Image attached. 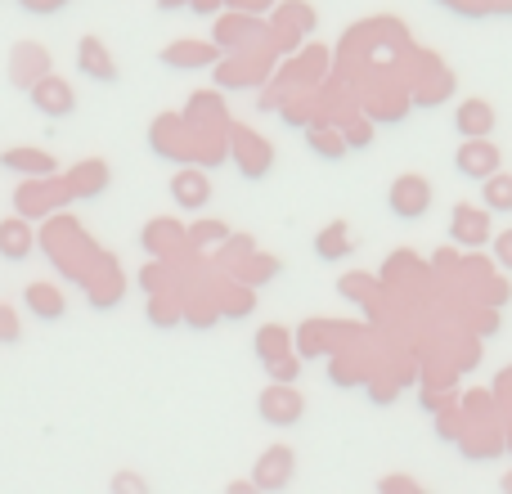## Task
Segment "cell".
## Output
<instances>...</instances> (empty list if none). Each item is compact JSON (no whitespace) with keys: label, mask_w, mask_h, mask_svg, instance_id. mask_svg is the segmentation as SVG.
I'll use <instances>...</instances> for the list:
<instances>
[{"label":"cell","mask_w":512,"mask_h":494,"mask_svg":"<svg viewBox=\"0 0 512 494\" xmlns=\"http://www.w3.org/2000/svg\"><path fill=\"white\" fill-rule=\"evenodd\" d=\"M432 203H436V189L423 171H405V176H396L387 189V207L396 221H423V216L432 212Z\"/></svg>","instance_id":"obj_1"},{"label":"cell","mask_w":512,"mask_h":494,"mask_svg":"<svg viewBox=\"0 0 512 494\" xmlns=\"http://www.w3.org/2000/svg\"><path fill=\"white\" fill-rule=\"evenodd\" d=\"M265 32H270L274 50H297L301 36L315 32V9H310L306 0H283V5L274 9V18H270Z\"/></svg>","instance_id":"obj_2"},{"label":"cell","mask_w":512,"mask_h":494,"mask_svg":"<svg viewBox=\"0 0 512 494\" xmlns=\"http://www.w3.org/2000/svg\"><path fill=\"white\" fill-rule=\"evenodd\" d=\"M230 158H234V167H239L248 180L270 176V167H274L270 140H261V135L248 131V126H230Z\"/></svg>","instance_id":"obj_3"},{"label":"cell","mask_w":512,"mask_h":494,"mask_svg":"<svg viewBox=\"0 0 512 494\" xmlns=\"http://www.w3.org/2000/svg\"><path fill=\"white\" fill-rule=\"evenodd\" d=\"M265 41V23L256 14H243V9H230V14L216 18V50L221 54H239V50H252V45Z\"/></svg>","instance_id":"obj_4"},{"label":"cell","mask_w":512,"mask_h":494,"mask_svg":"<svg viewBox=\"0 0 512 494\" xmlns=\"http://www.w3.org/2000/svg\"><path fill=\"white\" fill-rule=\"evenodd\" d=\"M292 477H297V454H292V445H270V450L252 463V486L261 494L288 490Z\"/></svg>","instance_id":"obj_5"},{"label":"cell","mask_w":512,"mask_h":494,"mask_svg":"<svg viewBox=\"0 0 512 494\" xmlns=\"http://www.w3.org/2000/svg\"><path fill=\"white\" fill-rule=\"evenodd\" d=\"M454 171L468 176V180H477V185H486L490 176L504 171V153H499L495 140H463L459 153H454Z\"/></svg>","instance_id":"obj_6"},{"label":"cell","mask_w":512,"mask_h":494,"mask_svg":"<svg viewBox=\"0 0 512 494\" xmlns=\"http://www.w3.org/2000/svg\"><path fill=\"white\" fill-rule=\"evenodd\" d=\"M261 418L270 427H297L301 414H306V400H301L297 387H279V382H270V387L261 391Z\"/></svg>","instance_id":"obj_7"},{"label":"cell","mask_w":512,"mask_h":494,"mask_svg":"<svg viewBox=\"0 0 512 494\" xmlns=\"http://www.w3.org/2000/svg\"><path fill=\"white\" fill-rule=\"evenodd\" d=\"M495 216L486 212V207H472V203H459L454 207V221H450V239L459 247H486L495 239Z\"/></svg>","instance_id":"obj_8"},{"label":"cell","mask_w":512,"mask_h":494,"mask_svg":"<svg viewBox=\"0 0 512 494\" xmlns=\"http://www.w3.org/2000/svg\"><path fill=\"white\" fill-rule=\"evenodd\" d=\"M32 108L41 117H72V108H77V90L68 86L63 77H41V81H32Z\"/></svg>","instance_id":"obj_9"},{"label":"cell","mask_w":512,"mask_h":494,"mask_svg":"<svg viewBox=\"0 0 512 494\" xmlns=\"http://www.w3.org/2000/svg\"><path fill=\"white\" fill-rule=\"evenodd\" d=\"M495 104L490 99H463L459 108H454V131L463 135V140H490L495 135Z\"/></svg>","instance_id":"obj_10"},{"label":"cell","mask_w":512,"mask_h":494,"mask_svg":"<svg viewBox=\"0 0 512 494\" xmlns=\"http://www.w3.org/2000/svg\"><path fill=\"white\" fill-rule=\"evenodd\" d=\"M77 68H81V77L99 81V86H113V81H117V59L108 54V45L99 41V36H81V45H77Z\"/></svg>","instance_id":"obj_11"},{"label":"cell","mask_w":512,"mask_h":494,"mask_svg":"<svg viewBox=\"0 0 512 494\" xmlns=\"http://www.w3.org/2000/svg\"><path fill=\"white\" fill-rule=\"evenodd\" d=\"M171 198H176V207H185V212H203L207 203H212V180H207L203 167H185L171 176Z\"/></svg>","instance_id":"obj_12"},{"label":"cell","mask_w":512,"mask_h":494,"mask_svg":"<svg viewBox=\"0 0 512 494\" xmlns=\"http://www.w3.org/2000/svg\"><path fill=\"white\" fill-rule=\"evenodd\" d=\"M162 63L180 68V72H198V68H216L221 50H216L212 41H171L167 50H162Z\"/></svg>","instance_id":"obj_13"},{"label":"cell","mask_w":512,"mask_h":494,"mask_svg":"<svg viewBox=\"0 0 512 494\" xmlns=\"http://www.w3.org/2000/svg\"><path fill=\"white\" fill-rule=\"evenodd\" d=\"M32 247H36V234H32V225H27L23 216L0 221V261L18 265V261H27V256H32Z\"/></svg>","instance_id":"obj_14"},{"label":"cell","mask_w":512,"mask_h":494,"mask_svg":"<svg viewBox=\"0 0 512 494\" xmlns=\"http://www.w3.org/2000/svg\"><path fill=\"white\" fill-rule=\"evenodd\" d=\"M23 306L32 310L36 319H45V324H54V319L68 315V297H63L54 283H27V288H23Z\"/></svg>","instance_id":"obj_15"},{"label":"cell","mask_w":512,"mask_h":494,"mask_svg":"<svg viewBox=\"0 0 512 494\" xmlns=\"http://www.w3.org/2000/svg\"><path fill=\"white\" fill-rule=\"evenodd\" d=\"M351 252H355V234H351V225L346 221H333V225H324V230L315 234V256L319 261H346Z\"/></svg>","instance_id":"obj_16"},{"label":"cell","mask_w":512,"mask_h":494,"mask_svg":"<svg viewBox=\"0 0 512 494\" xmlns=\"http://www.w3.org/2000/svg\"><path fill=\"white\" fill-rule=\"evenodd\" d=\"M252 351H256V360H261V364L283 360V355H292V333L283 324H261V328H256Z\"/></svg>","instance_id":"obj_17"},{"label":"cell","mask_w":512,"mask_h":494,"mask_svg":"<svg viewBox=\"0 0 512 494\" xmlns=\"http://www.w3.org/2000/svg\"><path fill=\"white\" fill-rule=\"evenodd\" d=\"M99 189H108L104 162H81V167L68 171V198H95Z\"/></svg>","instance_id":"obj_18"},{"label":"cell","mask_w":512,"mask_h":494,"mask_svg":"<svg viewBox=\"0 0 512 494\" xmlns=\"http://www.w3.org/2000/svg\"><path fill=\"white\" fill-rule=\"evenodd\" d=\"M180 243H189V239H185V230H180L176 221H149V230H144V247H149L158 261H167Z\"/></svg>","instance_id":"obj_19"},{"label":"cell","mask_w":512,"mask_h":494,"mask_svg":"<svg viewBox=\"0 0 512 494\" xmlns=\"http://www.w3.org/2000/svg\"><path fill=\"white\" fill-rule=\"evenodd\" d=\"M306 144H310V153H315V158H324V162H342L346 153H351L337 126H310V131H306Z\"/></svg>","instance_id":"obj_20"},{"label":"cell","mask_w":512,"mask_h":494,"mask_svg":"<svg viewBox=\"0 0 512 494\" xmlns=\"http://www.w3.org/2000/svg\"><path fill=\"white\" fill-rule=\"evenodd\" d=\"M0 162H5L9 171H23V176H54V158L41 149H9Z\"/></svg>","instance_id":"obj_21"},{"label":"cell","mask_w":512,"mask_h":494,"mask_svg":"<svg viewBox=\"0 0 512 494\" xmlns=\"http://www.w3.org/2000/svg\"><path fill=\"white\" fill-rule=\"evenodd\" d=\"M481 207H486L490 216H508L512 212V176H490L486 185H481Z\"/></svg>","instance_id":"obj_22"},{"label":"cell","mask_w":512,"mask_h":494,"mask_svg":"<svg viewBox=\"0 0 512 494\" xmlns=\"http://www.w3.org/2000/svg\"><path fill=\"white\" fill-rule=\"evenodd\" d=\"M180 301H176V292H158V297H149V324H158V328H176L180 324Z\"/></svg>","instance_id":"obj_23"},{"label":"cell","mask_w":512,"mask_h":494,"mask_svg":"<svg viewBox=\"0 0 512 494\" xmlns=\"http://www.w3.org/2000/svg\"><path fill=\"white\" fill-rule=\"evenodd\" d=\"M342 297L360 301V306H373V297H378V283H373V274H346V279H342Z\"/></svg>","instance_id":"obj_24"},{"label":"cell","mask_w":512,"mask_h":494,"mask_svg":"<svg viewBox=\"0 0 512 494\" xmlns=\"http://www.w3.org/2000/svg\"><path fill=\"white\" fill-rule=\"evenodd\" d=\"M265 373H270V382H279V387H292V382L301 378V355H297V351L283 355V360L265 364Z\"/></svg>","instance_id":"obj_25"},{"label":"cell","mask_w":512,"mask_h":494,"mask_svg":"<svg viewBox=\"0 0 512 494\" xmlns=\"http://www.w3.org/2000/svg\"><path fill=\"white\" fill-rule=\"evenodd\" d=\"M185 239L194 243V247H198V243H225V239H230V230H225L221 221H203V225H194Z\"/></svg>","instance_id":"obj_26"},{"label":"cell","mask_w":512,"mask_h":494,"mask_svg":"<svg viewBox=\"0 0 512 494\" xmlns=\"http://www.w3.org/2000/svg\"><path fill=\"white\" fill-rule=\"evenodd\" d=\"M378 494H427L418 481H409V477H400V472H391V477H382V486Z\"/></svg>","instance_id":"obj_27"},{"label":"cell","mask_w":512,"mask_h":494,"mask_svg":"<svg viewBox=\"0 0 512 494\" xmlns=\"http://www.w3.org/2000/svg\"><path fill=\"white\" fill-rule=\"evenodd\" d=\"M113 494H149V481L135 477V472H117V477H113Z\"/></svg>","instance_id":"obj_28"},{"label":"cell","mask_w":512,"mask_h":494,"mask_svg":"<svg viewBox=\"0 0 512 494\" xmlns=\"http://www.w3.org/2000/svg\"><path fill=\"white\" fill-rule=\"evenodd\" d=\"M445 9H454V14H468V18H481L490 14V0H441Z\"/></svg>","instance_id":"obj_29"},{"label":"cell","mask_w":512,"mask_h":494,"mask_svg":"<svg viewBox=\"0 0 512 494\" xmlns=\"http://www.w3.org/2000/svg\"><path fill=\"white\" fill-rule=\"evenodd\" d=\"M495 261L504 265V270H512V230H504V234H495Z\"/></svg>","instance_id":"obj_30"},{"label":"cell","mask_w":512,"mask_h":494,"mask_svg":"<svg viewBox=\"0 0 512 494\" xmlns=\"http://www.w3.org/2000/svg\"><path fill=\"white\" fill-rule=\"evenodd\" d=\"M225 5H230V9H243V14H256V18H261L265 9L274 5V0H225Z\"/></svg>","instance_id":"obj_31"},{"label":"cell","mask_w":512,"mask_h":494,"mask_svg":"<svg viewBox=\"0 0 512 494\" xmlns=\"http://www.w3.org/2000/svg\"><path fill=\"white\" fill-rule=\"evenodd\" d=\"M221 5H225V0H189V9H194V14H216Z\"/></svg>","instance_id":"obj_32"},{"label":"cell","mask_w":512,"mask_h":494,"mask_svg":"<svg viewBox=\"0 0 512 494\" xmlns=\"http://www.w3.org/2000/svg\"><path fill=\"white\" fill-rule=\"evenodd\" d=\"M225 494H261V490H256L252 481H230V490H225Z\"/></svg>","instance_id":"obj_33"},{"label":"cell","mask_w":512,"mask_h":494,"mask_svg":"<svg viewBox=\"0 0 512 494\" xmlns=\"http://www.w3.org/2000/svg\"><path fill=\"white\" fill-rule=\"evenodd\" d=\"M490 14H512V0H490Z\"/></svg>","instance_id":"obj_34"},{"label":"cell","mask_w":512,"mask_h":494,"mask_svg":"<svg viewBox=\"0 0 512 494\" xmlns=\"http://www.w3.org/2000/svg\"><path fill=\"white\" fill-rule=\"evenodd\" d=\"M158 9H167V14L171 9H189V0H158Z\"/></svg>","instance_id":"obj_35"}]
</instances>
